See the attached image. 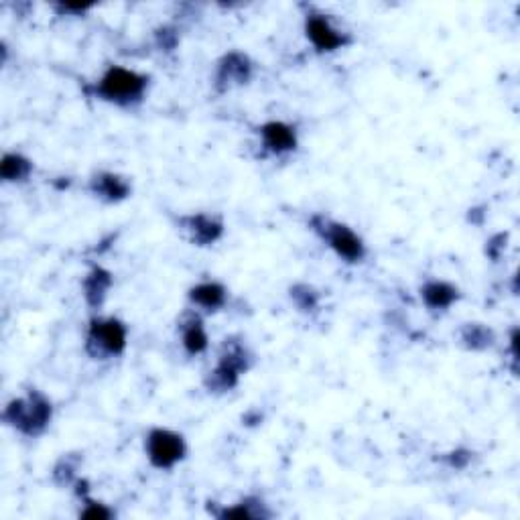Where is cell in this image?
I'll list each match as a JSON object with an SVG mask.
<instances>
[{"instance_id":"1","label":"cell","mask_w":520,"mask_h":520,"mask_svg":"<svg viewBox=\"0 0 520 520\" xmlns=\"http://www.w3.org/2000/svg\"><path fill=\"white\" fill-rule=\"evenodd\" d=\"M153 88V76L122 63H110L100 76L86 88V92L104 104L120 110L141 108Z\"/></svg>"},{"instance_id":"2","label":"cell","mask_w":520,"mask_h":520,"mask_svg":"<svg viewBox=\"0 0 520 520\" xmlns=\"http://www.w3.org/2000/svg\"><path fill=\"white\" fill-rule=\"evenodd\" d=\"M0 419L15 433L27 439H39L49 431L55 419V405L41 388L29 386L23 395L13 397L3 407Z\"/></svg>"},{"instance_id":"3","label":"cell","mask_w":520,"mask_h":520,"mask_svg":"<svg viewBox=\"0 0 520 520\" xmlns=\"http://www.w3.org/2000/svg\"><path fill=\"white\" fill-rule=\"evenodd\" d=\"M307 226L340 263L350 267L366 263L370 248L364 236L354 226L328 214H311Z\"/></svg>"},{"instance_id":"4","label":"cell","mask_w":520,"mask_h":520,"mask_svg":"<svg viewBox=\"0 0 520 520\" xmlns=\"http://www.w3.org/2000/svg\"><path fill=\"white\" fill-rule=\"evenodd\" d=\"M130 330L118 315L92 313L84 332V352L94 362L118 360L126 354Z\"/></svg>"},{"instance_id":"5","label":"cell","mask_w":520,"mask_h":520,"mask_svg":"<svg viewBox=\"0 0 520 520\" xmlns=\"http://www.w3.org/2000/svg\"><path fill=\"white\" fill-rule=\"evenodd\" d=\"M303 35L317 55H334L356 43V37L342 27L334 15L315 5H301Z\"/></svg>"},{"instance_id":"6","label":"cell","mask_w":520,"mask_h":520,"mask_svg":"<svg viewBox=\"0 0 520 520\" xmlns=\"http://www.w3.org/2000/svg\"><path fill=\"white\" fill-rule=\"evenodd\" d=\"M143 451L153 470L173 472L187 460L189 443L181 431L163 425H153L145 433Z\"/></svg>"},{"instance_id":"7","label":"cell","mask_w":520,"mask_h":520,"mask_svg":"<svg viewBox=\"0 0 520 520\" xmlns=\"http://www.w3.org/2000/svg\"><path fill=\"white\" fill-rule=\"evenodd\" d=\"M256 78V61L244 49L224 51L212 70L214 94L224 96L234 90L248 88Z\"/></svg>"},{"instance_id":"8","label":"cell","mask_w":520,"mask_h":520,"mask_svg":"<svg viewBox=\"0 0 520 520\" xmlns=\"http://www.w3.org/2000/svg\"><path fill=\"white\" fill-rule=\"evenodd\" d=\"M179 236L195 248H212L226 236V220L218 212H187L173 218Z\"/></svg>"},{"instance_id":"9","label":"cell","mask_w":520,"mask_h":520,"mask_svg":"<svg viewBox=\"0 0 520 520\" xmlns=\"http://www.w3.org/2000/svg\"><path fill=\"white\" fill-rule=\"evenodd\" d=\"M258 149L265 157L287 159L301 149L299 126L289 120L271 118L254 126Z\"/></svg>"},{"instance_id":"10","label":"cell","mask_w":520,"mask_h":520,"mask_svg":"<svg viewBox=\"0 0 520 520\" xmlns=\"http://www.w3.org/2000/svg\"><path fill=\"white\" fill-rule=\"evenodd\" d=\"M86 191L92 198L104 206H120L133 198V179L120 171L112 169H96L88 175Z\"/></svg>"},{"instance_id":"11","label":"cell","mask_w":520,"mask_h":520,"mask_svg":"<svg viewBox=\"0 0 520 520\" xmlns=\"http://www.w3.org/2000/svg\"><path fill=\"white\" fill-rule=\"evenodd\" d=\"M177 340L185 356L200 358L212 348V338L206 325V315L191 307L183 309L177 319Z\"/></svg>"},{"instance_id":"12","label":"cell","mask_w":520,"mask_h":520,"mask_svg":"<svg viewBox=\"0 0 520 520\" xmlns=\"http://www.w3.org/2000/svg\"><path fill=\"white\" fill-rule=\"evenodd\" d=\"M419 299L427 313L441 317L464 299V291L453 281L429 277L419 285Z\"/></svg>"},{"instance_id":"13","label":"cell","mask_w":520,"mask_h":520,"mask_svg":"<svg viewBox=\"0 0 520 520\" xmlns=\"http://www.w3.org/2000/svg\"><path fill=\"white\" fill-rule=\"evenodd\" d=\"M185 299L187 307L202 315H216L230 305V287L218 279H202L187 289Z\"/></svg>"},{"instance_id":"14","label":"cell","mask_w":520,"mask_h":520,"mask_svg":"<svg viewBox=\"0 0 520 520\" xmlns=\"http://www.w3.org/2000/svg\"><path fill=\"white\" fill-rule=\"evenodd\" d=\"M455 344L460 350L468 354H486L498 344V332L486 321H464L460 328L455 330Z\"/></svg>"},{"instance_id":"15","label":"cell","mask_w":520,"mask_h":520,"mask_svg":"<svg viewBox=\"0 0 520 520\" xmlns=\"http://www.w3.org/2000/svg\"><path fill=\"white\" fill-rule=\"evenodd\" d=\"M84 303L92 313H100L114 289V273L104 265H92L80 283Z\"/></svg>"},{"instance_id":"16","label":"cell","mask_w":520,"mask_h":520,"mask_svg":"<svg viewBox=\"0 0 520 520\" xmlns=\"http://www.w3.org/2000/svg\"><path fill=\"white\" fill-rule=\"evenodd\" d=\"M212 514L220 520H265L273 518V510L269 508L267 500L258 494H246L230 504H220L218 510H212Z\"/></svg>"},{"instance_id":"17","label":"cell","mask_w":520,"mask_h":520,"mask_svg":"<svg viewBox=\"0 0 520 520\" xmlns=\"http://www.w3.org/2000/svg\"><path fill=\"white\" fill-rule=\"evenodd\" d=\"M216 360H222V362L234 366L236 370H240L246 376L256 366V352L252 350V346L246 342L244 336L230 334L220 342V346L216 350Z\"/></svg>"},{"instance_id":"18","label":"cell","mask_w":520,"mask_h":520,"mask_svg":"<svg viewBox=\"0 0 520 520\" xmlns=\"http://www.w3.org/2000/svg\"><path fill=\"white\" fill-rule=\"evenodd\" d=\"M242 376L244 374L240 370H236L234 366H230L222 360H214V366L202 378V386L208 395L224 397L240 386Z\"/></svg>"},{"instance_id":"19","label":"cell","mask_w":520,"mask_h":520,"mask_svg":"<svg viewBox=\"0 0 520 520\" xmlns=\"http://www.w3.org/2000/svg\"><path fill=\"white\" fill-rule=\"evenodd\" d=\"M35 175V161L21 151H5L0 161V179L5 185H25Z\"/></svg>"},{"instance_id":"20","label":"cell","mask_w":520,"mask_h":520,"mask_svg":"<svg viewBox=\"0 0 520 520\" xmlns=\"http://www.w3.org/2000/svg\"><path fill=\"white\" fill-rule=\"evenodd\" d=\"M84 453L82 451H68L61 453L51 468V482L57 488L72 490L74 484L82 478Z\"/></svg>"},{"instance_id":"21","label":"cell","mask_w":520,"mask_h":520,"mask_svg":"<svg viewBox=\"0 0 520 520\" xmlns=\"http://www.w3.org/2000/svg\"><path fill=\"white\" fill-rule=\"evenodd\" d=\"M287 295H289V301L295 307V311H299L303 315H315L321 309L323 293L313 283L297 281L289 287Z\"/></svg>"},{"instance_id":"22","label":"cell","mask_w":520,"mask_h":520,"mask_svg":"<svg viewBox=\"0 0 520 520\" xmlns=\"http://www.w3.org/2000/svg\"><path fill=\"white\" fill-rule=\"evenodd\" d=\"M80 502V510H78V518L84 520H112L116 518V510L106 504L104 500H98L92 496V492L78 496Z\"/></svg>"},{"instance_id":"23","label":"cell","mask_w":520,"mask_h":520,"mask_svg":"<svg viewBox=\"0 0 520 520\" xmlns=\"http://www.w3.org/2000/svg\"><path fill=\"white\" fill-rule=\"evenodd\" d=\"M153 43L161 53H173L181 45V27L177 23H161L153 31Z\"/></svg>"},{"instance_id":"24","label":"cell","mask_w":520,"mask_h":520,"mask_svg":"<svg viewBox=\"0 0 520 520\" xmlns=\"http://www.w3.org/2000/svg\"><path fill=\"white\" fill-rule=\"evenodd\" d=\"M476 458V451L470 449V447H455L447 453L441 455V462L449 468V470H455V472H462L466 468H470V464L474 462Z\"/></svg>"},{"instance_id":"25","label":"cell","mask_w":520,"mask_h":520,"mask_svg":"<svg viewBox=\"0 0 520 520\" xmlns=\"http://www.w3.org/2000/svg\"><path fill=\"white\" fill-rule=\"evenodd\" d=\"M506 246H508V232H496L486 240V256L492 260V263H498V260L504 256Z\"/></svg>"},{"instance_id":"26","label":"cell","mask_w":520,"mask_h":520,"mask_svg":"<svg viewBox=\"0 0 520 520\" xmlns=\"http://www.w3.org/2000/svg\"><path fill=\"white\" fill-rule=\"evenodd\" d=\"M98 5H74V3H55L51 5V11L57 17H86L88 13H92Z\"/></svg>"}]
</instances>
